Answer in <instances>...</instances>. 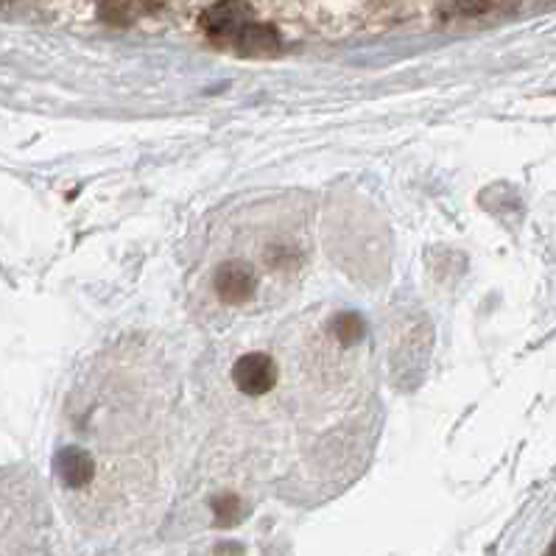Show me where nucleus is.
<instances>
[{"label": "nucleus", "instance_id": "1", "mask_svg": "<svg viewBox=\"0 0 556 556\" xmlns=\"http://www.w3.org/2000/svg\"><path fill=\"white\" fill-rule=\"evenodd\" d=\"M199 28L213 46L229 48L243 56H271L280 51L277 28L257 23L255 12L243 0H222L199 14Z\"/></svg>", "mask_w": 556, "mask_h": 556}, {"label": "nucleus", "instance_id": "2", "mask_svg": "<svg viewBox=\"0 0 556 556\" xmlns=\"http://www.w3.org/2000/svg\"><path fill=\"white\" fill-rule=\"evenodd\" d=\"M277 380H280V369L275 358L266 353H247L232 364V383L247 397H263L277 387Z\"/></svg>", "mask_w": 556, "mask_h": 556}, {"label": "nucleus", "instance_id": "3", "mask_svg": "<svg viewBox=\"0 0 556 556\" xmlns=\"http://www.w3.org/2000/svg\"><path fill=\"white\" fill-rule=\"evenodd\" d=\"M213 289H216L218 300L227 305H243L257 291L255 268L243 261L222 263L213 275Z\"/></svg>", "mask_w": 556, "mask_h": 556}, {"label": "nucleus", "instance_id": "4", "mask_svg": "<svg viewBox=\"0 0 556 556\" xmlns=\"http://www.w3.org/2000/svg\"><path fill=\"white\" fill-rule=\"evenodd\" d=\"M92 472H96V462L81 447H62L56 453V476L67 490H81L90 484Z\"/></svg>", "mask_w": 556, "mask_h": 556}, {"label": "nucleus", "instance_id": "5", "mask_svg": "<svg viewBox=\"0 0 556 556\" xmlns=\"http://www.w3.org/2000/svg\"><path fill=\"white\" fill-rule=\"evenodd\" d=\"M333 336L341 341V344H358L364 336H367V325L358 314H341L336 316L333 321Z\"/></svg>", "mask_w": 556, "mask_h": 556}, {"label": "nucleus", "instance_id": "6", "mask_svg": "<svg viewBox=\"0 0 556 556\" xmlns=\"http://www.w3.org/2000/svg\"><path fill=\"white\" fill-rule=\"evenodd\" d=\"M509 0H453V12L458 17H481V14H490L495 9L506 7Z\"/></svg>", "mask_w": 556, "mask_h": 556}, {"label": "nucleus", "instance_id": "7", "mask_svg": "<svg viewBox=\"0 0 556 556\" xmlns=\"http://www.w3.org/2000/svg\"><path fill=\"white\" fill-rule=\"evenodd\" d=\"M216 511H218V520H222V523H236L238 511H241V504H238V497L227 495V497H222V504L216 506Z\"/></svg>", "mask_w": 556, "mask_h": 556}, {"label": "nucleus", "instance_id": "8", "mask_svg": "<svg viewBox=\"0 0 556 556\" xmlns=\"http://www.w3.org/2000/svg\"><path fill=\"white\" fill-rule=\"evenodd\" d=\"M545 556H556V543L551 545V551H548V554H545Z\"/></svg>", "mask_w": 556, "mask_h": 556}]
</instances>
